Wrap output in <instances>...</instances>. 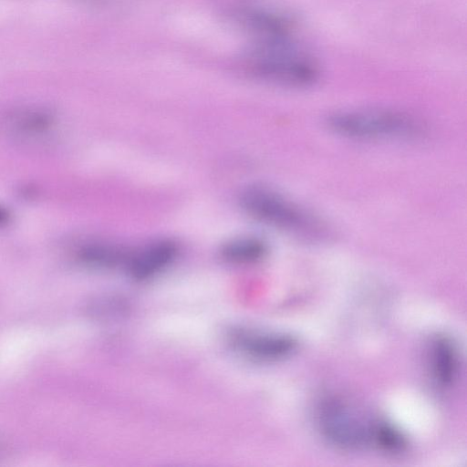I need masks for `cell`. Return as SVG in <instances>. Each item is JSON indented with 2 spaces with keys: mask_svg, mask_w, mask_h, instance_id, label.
<instances>
[{
  "mask_svg": "<svg viewBox=\"0 0 467 467\" xmlns=\"http://www.w3.org/2000/svg\"><path fill=\"white\" fill-rule=\"evenodd\" d=\"M371 444L389 453H400L406 449L404 435L392 424L384 420L373 421Z\"/></svg>",
  "mask_w": 467,
  "mask_h": 467,
  "instance_id": "cell-9",
  "label": "cell"
},
{
  "mask_svg": "<svg viewBox=\"0 0 467 467\" xmlns=\"http://www.w3.org/2000/svg\"><path fill=\"white\" fill-rule=\"evenodd\" d=\"M120 257L119 249L105 244H89L78 252L79 261L90 266H110L117 264Z\"/></svg>",
  "mask_w": 467,
  "mask_h": 467,
  "instance_id": "cell-10",
  "label": "cell"
},
{
  "mask_svg": "<svg viewBox=\"0 0 467 467\" xmlns=\"http://www.w3.org/2000/svg\"><path fill=\"white\" fill-rule=\"evenodd\" d=\"M177 251L176 244L170 240L151 243L130 259V273L135 279L149 278L169 265Z\"/></svg>",
  "mask_w": 467,
  "mask_h": 467,
  "instance_id": "cell-5",
  "label": "cell"
},
{
  "mask_svg": "<svg viewBox=\"0 0 467 467\" xmlns=\"http://www.w3.org/2000/svg\"><path fill=\"white\" fill-rule=\"evenodd\" d=\"M335 133L353 140H411L423 133L420 122L410 114L389 109L344 110L329 116Z\"/></svg>",
  "mask_w": 467,
  "mask_h": 467,
  "instance_id": "cell-2",
  "label": "cell"
},
{
  "mask_svg": "<svg viewBox=\"0 0 467 467\" xmlns=\"http://www.w3.org/2000/svg\"><path fill=\"white\" fill-rule=\"evenodd\" d=\"M6 220V213L0 210V223H4Z\"/></svg>",
  "mask_w": 467,
  "mask_h": 467,
  "instance_id": "cell-11",
  "label": "cell"
},
{
  "mask_svg": "<svg viewBox=\"0 0 467 467\" xmlns=\"http://www.w3.org/2000/svg\"><path fill=\"white\" fill-rule=\"evenodd\" d=\"M431 366L434 379L443 386L449 387L456 379L459 368L457 348L451 338L436 337L431 347Z\"/></svg>",
  "mask_w": 467,
  "mask_h": 467,
  "instance_id": "cell-6",
  "label": "cell"
},
{
  "mask_svg": "<svg viewBox=\"0 0 467 467\" xmlns=\"http://www.w3.org/2000/svg\"><path fill=\"white\" fill-rule=\"evenodd\" d=\"M221 253L223 257L231 263H254L265 256L266 244L257 237H237L224 244Z\"/></svg>",
  "mask_w": 467,
  "mask_h": 467,
  "instance_id": "cell-8",
  "label": "cell"
},
{
  "mask_svg": "<svg viewBox=\"0 0 467 467\" xmlns=\"http://www.w3.org/2000/svg\"><path fill=\"white\" fill-rule=\"evenodd\" d=\"M242 346L253 357L276 359L289 355L296 348V341L284 335H256L243 339Z\"/></svg>",
  "mask_w": 467,
  "mask_h": 467,
  "instance_id": "cell-7",
  "label": "cell"
},
{
  "mask_svg": "<svg viewBox=\"0 0 467 467\" xmlns=\"http://www.w3.org/2000/svg\"><path fill=\"white\" fill-rule=\"evenodd\" d=\"M240 202L247 213L272 226L299 235H309L317 230V223L309 214L269 188H247Z\"/></svg>",
  "mask_w": 467,
  "mask_h": 467,
  "instance_id": "cell-3",
  "label": "cell"
},
{
  "mask_svg": "<svg viewBox=\"0 0 467 467\" xmlns=\"http://www.w3.org/2000/svg\"><path fill=\"white\" fill-rule=\"evenodd\" d=\"M246 62L255 77L287 88L310 87L320 76L317 59L293 38L260 41Z\"/></svg>",
  "mask_w": 467,
  "mask_h": 467,
  "instance_id": "cell-1",
  "label": "cell"
},
{
  "mask_svg": "<svg viewBox=\"0 0 467 467\" xmlns=\"http://www.w3.org/2000/svg\"><path fill=\"white\" fill-rule=\"evenodd\" d=\"M317 421L323 436L337 448L359 450L371 444L373 422H361L337 398H326L320 402Z\"/></svg>",
  "mask_w": 467,
  "mask_h": 467,
  "instance_id": "cell-4",
  "label": "cell"
}]
</instances>
